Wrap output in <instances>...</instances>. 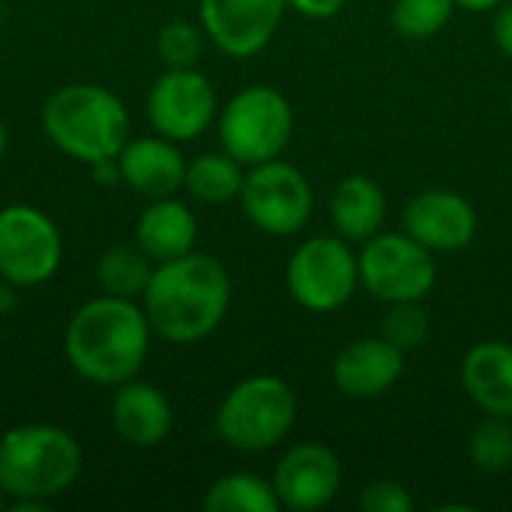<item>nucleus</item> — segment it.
<instances>
[{
  "instance_id": "29",
  "label": "nucleus",
  "mask_w": 512,
  "mask_h": 512,
  "mask_svg": "<svg viewBox=\"0 0 512 512\" xmlns=\"http://www.w3.org/2000/svg\"><path fill=\"white\" fill-rule=\"evenodd\" d=\"M348 0H288V6L294 12H300L303 18H312V21H327V18H336L342 9H345Z\"/></svg>"
},
{
  "instance_id": "5",
  "label": "nucleus",
  "mask_w": 512,
  "mask_h": 512,
  "mask_svg": "<svg viewBox=\"0 0 512 512\" xmlns=\"http://www.w3.org/2000/svg\"><path fill=\"white\" fill-rule=\"evenodd\" d=\"M297 420L294 390L273 375L240 381L216 414L219 438L237 453H264L288 438Z\"/></svg>"
},
{
  "instance_id": "17",
  "label": "nucleus",
  "mask_w": 512,
  "mask_h": 512,
  "mask_svg": "<svg viewBox=\"0 0 512 512\" xmlns=\"http://www.w3.org/2000/svg\"><path fill=\"white\" fill-rule=\"evenodd\" d=\"M120 177L147 198H168L186 183V159L171 138H135L117 156Z\"/></svg>"
},
{
  "instance_id": "16",
  "label": "nucleus",
  "mask_w": 512,
  "mask_h": 512,
  "mask_svg": "<svg viewBox=\"0 0 512 512\" xmlns=\"http://www.w3.org/2000/svg\"><path fill=\"white\" fill-rule=\"evenodd\" d=\"M111 426L114 432L135 450L159 447L174 426V411L165 393L147 381H123L117 384L111 402Z\"/></svg>"
},
{
  "instance_id": "6",
  "label": "nucleus",
  "mask_w": 512,
  "mask_h": 512,
  "mask_svg": "<svg viewBox=\"0 0 512 512\" xmlns=\"http://www.w3.org/2000/svg\"><path fill=\"white\" fill-rule=\"evenodd\" d=\"M294 135L291 102L264 84L246 87L228 99L219 114V141L240 165H261L279 159Z\"/></svg>"
},
{
  "instance_id": "3",
  "label": "nucleus",
  "mask_w": 512,
  "mask_h": 512,
  "mask_svg": "<svg viewBox=\"0 0 512 512\" xmlns=\"http://www.w3.org/2000/svg\"><path fill=\"white\" fill-rule=\"evenodd\" d=\"M42 129L57 150L93 165L126 147L129 111L117 93L99 84H66L42 105Z\"/></svg>"
},
{
  "instance_id": "21",
  "label": "nucleus",
  "mask_w": 512,
  "mask_h": 512,
  "mask_svg": "<svg viewBox=\"0 0 512 512\" xmlns=\"http://www.w3.org/2000/svg\"><path fill=\"white\" fill-rule=\"evenodd\" d=\"M243 168L228 153H201L186 162V189L201 204H228L240 198L243 189Z\"/></svg>"
},
{
  "instance_id": "32",
  "label": "nucleus",
  "mask_w": 512,
  "mask_h": 512,
  "mask_svg": "<svg viewBox=\"0 0 512 512\" xmlns=\"http://www.w3.org/2000/svg\"><path fill=\"white\" fill-rule=\"evenodd\" d=\"M501 3H507V0H456V6H462L468 12H489V9H498Z\"/></svg>"
},
{
  "instance_id": "23",
  "label": "nucleus",
  "mask_w": 512,
  "mask_h": 512,
  "mask_svg": "<svg viewBox=\"0 0 512 512\" xmlns=\"http://www.w3.org/2000/svg\"><path fill=\"white\" fill-rule=\"evenodd\" d=\"M96 276L105 294L114 297H141L150 276H153V264L150 255L135 243V246H111L99 264H96Z\"/></svg>"
},
{
  "instance_id": "20",
  "label": "nucleus",
  "mask_w": 512,
  "mask_h": 512,
  "mask_svg": "<svg viewBox=\"0 0 512 512\" xmlns=\"http://www.w3.org/2000/svg\"><path fill=\"white\" fill-rule=\"evenodd\" d=\"M384 219H387V195L372 177L351 174L333 189L330 222L342 240L366 243L375 234H381Z\"/></svg>"
},
{
  "instance_id": "9",
  "label": "nucleus",
  "mask_w": 512,
  "mask_h": 512,
  "mask_svg": "<svg viewBox=\"0 0 512 512\" xmlns=\"http://www.w3.org/2000/svg\"><path fill=\"white\" fill-rule=\"evenodd\" d=\"M240 207L258 231L270 237H294L309 225L315 195L300 168L282 159H270L252 165L246 174Z\"/></svg>"
},
{
  "instance_id": "18",
  "label": "nucleus",
  "mask_w": 512,
  "mask_h": 512,
  "mask_svg": "<svg viewBox=\"0 0 512 512\" xmlns=\"http://www.w3.org/2000/svg\"><path fill=\"white\" fill-rule=\"evenodd\" d=\"M462 384L483 414L512 420V345L480 342L465 354Z\"/></svg>"
},
{
  "instance_id": "7",
  "label": "nucleus",
  "mask_w": 512,
  "mask_h": 512,
  "mask_svg": "<svg viewBox=\"0 0 512 512\" xmlns=\"http://www.w3.org/2000/svg\"><path fill=\"white\" fill-rule=\"evenodd\" d=\"M360 285L381 303L423 300L438 282L435 252L411 234H375L357 255Z\"/></svg>"
},
{
  "instance_id": "26",
  "label": "nucleus",
  "mask_w": 512,
  "mask_h": 512,
  "mask_svg": "<svg viewBox=\"0 0 512 512\" xmlns=\"http://www.w3.org/2000/svg\"><path fill=\"white\" fill-rule=\"evenodd\" d=\"M390 345H396L402 354L417 351L429 339V315L420 306V300L390 303V312L384 315V333Z\"/></svg>"
},
{
  "instance_id": "14",
  "label": "nucleus",
  "mask_w": 512,
  "mask_h": 512,
  "mask_svg": "<svg viewBox=\"0 0 512 512\" xmlns=\"http://www.w3.org/2000/svg\"><path fill=\"white\" fill-rule=\"evenodd\" d=\"M405 234L432 249L435 255L459 252L471 246L477 234V210L471 201L450 189H426L405 204Z\"/></svg>"
},
{
  "instance_id": "25",
  "label": "nucleus",
  "mask_w": 512,
  "mask_h": 512,
  "mask_svg": "<svg viewBox=\"0 0 512 512\" xmlns=\"http://www.w3.org/2000/svg\"><path fill=\"white\" fill-rule=\"evenodd\" d=\"M456 12V0H396L393 27L405 39H432L438 36Z\"/></svg>"
},
{
  "instance_id": "12",
  "label": "nucleus",
  "mask_w": 512,
  "mask_h": 512,
  "mask_svg": "<svg viewBox=\"0 0 512 512\" xmlns=\"http://www.w3.org/2000/svg\"><path fill=\"white\" fill-rule=\"evenodd\" d=\"M288 0H201V27L219 51L246 60L270 45Z\"/></svg>"
},
{
  "instance_id": "31",
  "label": "nucleus",
  "mask_w": 512,
  "mask_h": 512,
  "mask_svg": "<svg viewBox=\"0 0 512 512\" xmlns=\"http://www.w3.org/2000/svg\"><path fill=\"white\" fill-rule=\"evenodd\" d=\"M90 171H93V180H96L99 186H114L117 180H123V177H120V162H117V156H114V159H99V162H93Z\"/></svg>"
},
{
  "instance_id": "30",
  "label": "nucleus",
  "mask_w": 512,
  "mask_h": 512,
  "mask_svg": "<svg viewBox=\"0 0 512 512\" xmlns=\"http://www.w3.org/2000/svg\"><path fill=\"white\" fill-rule=\"evenodd\" d=\"M492 36H495V45L501 48V54H507L512 60V0L498 6L495 21H492Z\"/></svg>"
},
{
  "instance_id": "10",
  "label": "nucleus",
  "mask_w": 512,
  "mask_h": 512,
  "mask_svg": "<svg viewBox=\"0 0 512 512\" xmlns=\"http://www.w3.org/2000/svg\"><path fill=\"white\" fill-rule=\"evenodd\" d=\"M63 261V240L51 216L30 204L0 210V279L15 288L48 282Z\"/></svg>"
},
{
  "instance_id": "13",
  "label": "nucleus",
  "mask_w": 512,
  "mask_h": 512,
  "mask_svg": "<svg viewBox=\"0 0 512 512\" xmlns=\"http://www.w3.org/2000/svg\"><path fill=\"white\" fill-rule=\"evenodd\" d=\"M273 489L285 510H321L342 489V462L318 441L294 444L276 465Z\"/></svg>"
},
{
  "instance_id": "27",
  "label": "nucleus",
  "mask_w": 512,
  "mask_h": 512,
  "mask_svg": "<svg viewBox=\"0 0 512 512\" xmlns=\"http://www.w3.org/2000/svg\"><path fill=\"white\" fill-rule=\"evenodd\" d=\"M204 36L189 21H168L156 36V54L168 69H192L201 60Z\"/></svg>"
},
{
  "instance_id": "35",
  "label": "nucleus",
  "mask_w": 512,
  "mask_h": 512,
  "mask_svg": "<svg viewBox=\"0 0 512 512\" xmlns=\"http://www.w3.org/2000/svg\"><path fill=\"white\" fill-rule=\"evenodd\" d=\"M510 105H512V87H510Z\"/></svg>"
},
{
  "instance_id": "8",
  "label": "nucleus",
  "mask_w": 512,
  "mask_h": 512,
  "mask_svg": "<svg viewBox=\"0 0 512 512\" xmlns=\"http://www.w3.org/2000/svg\"><path fill=\"white\" fill-rule=\"evenodd\" d=\"M288 294L306 312H336L342 309L357 285L360 267L357 255L348 249V240L336 237H312L297 246L285 270Z\"/></svg>"
},
{
  "instance_id": "22",
  "label": "nucleus",
  "mask_w": 512,
  "mask_h": 512,
  "mask_svg": "<svg viewBox=\"0 0 512 512\" xmlns=\"http://www.w3.org/2000/svg\"><path fill=\"white\" fill-rule=\"evenodd\" d=\"M201 507L207 512H276L279 495L273 483L258 474H225L207 492Z\"/></svg>"
},
{
  "instance_id": "24",
  "label": "nucleus",
  "mask_w": 512,
  "mask_h": 512,
  "mask_svg": "<svg viewBox=\"0 0 512 512\" xmlns=\"http://www.w3.org/2000/svg\"><path fill=\"white\" fill-rule=\"evenodd\" d=\"M468 456L474 462V468L480 474H504L512 468V423L507 417H492L486 414V420L471 432L468 441Z\"/></svg>"
},
{
  "instance_id": "1",
  "label": "nucleus",
  "mask_w": 512,
  "mask_h": 512,
  "mask_svg": "<svg viewBox=\"0 0 512 512\" xmlns=\"http://www.w3.org/2000/svg\"><path fill=\"white\" fill-rule=\"evenodd\" d=\"M150 330L174 345L207 339L231 309V276L213 255L189 252L153 267L141 294Z\"/></svg>"
},
{
  "instance_id": "36",
  "label": "nucleus",
  "mask_w": 512,
  "mask_h": 512,
  "mask_svg": "<svg viewBox=\"0 0 512 512\" xmlns=\"http://www.w3.org/2000/svg\"><path fill=\"white\" fill-rule=\"evenodd\" d=\"M0 291H3V288H0Z\"/></svg>"
},
{
  "instance_id": "4",
  "label": "nucleus",
  "mask_w": 512,
  "mask_h": 512,
  "mask_svg": "<svg viewBox=\"0 0 512 512\" xmlns=\"http://www.w3.org/2000/svg\"><path fill=\"white\" fill-rule=\"evenodd\" d=\"M84 456L78 441L45 423L15 426L0 438V489L12 501H51L81 474Z\"/></svg>"
},
{
  "instance_id": "19",
  "label": "nucleus",
  "mask_w": 512,
  "mask_h": 512,
  "mask_svg": "<svg viewBox=\"0 0 512 512\" xmlns=\"http://www.w3.org/2000/svg\"><path fill=\"white\" fill-rule=\"evenodd\" d=\"M198 240V222L189 204L168 198H153V204L144 207L135 225V243L150 255V261H174L180 255H189Z\"/></svg>"
},
{
  "instance_id": "15",
  "label": "nucleus",
  "mask_w": 512,
  "mask_h": 512,
  "mask_svg": "<svg viewBox=\"0 0 512 512\" xmlns=\"http://www.w3.org/2000/svg\"><path fill=\"white\" fill-rule=\"evenodd\" d=\"M405 372V354L384 336L357 339L333 360V384L348 399H378Z\"/></svg>"
},
{
  "instance_id": "33",
  "label": "nucleus",
  "mask_w": 512,
  "mask_h": 512,
  "mask_svg": "<svg viewBox=\"0 0 512 512\" xmlns=\"http://www.w3.org/2000/svg\"><path fill=\"white\" fill-rule=\"evenodd\" d=\"M6 141H9V135H6V123L0 120V159H3V153H6Z\"/></svg>"
},
{
  "instance_id": "28",
  "label": "nucleus",
  "mask_w": 512,
  "mask_h": 512,
  "mask_svg": "<svg viewBox=\"0 0 512 512\" xmlns=\"http://www.w3.org/2000/svg\"><path fill=\"white\" fill-rule=\"evenodd\" d=\"M360 510L366 512H411L414 510V498L411 492L396 483V480H375L369 483L360 498H357Z\"/></svg>"
},
{
  "instance_id": "11",
  "label": "nucleus",
  "mask_w": 512,
  "mask_h": 512,
  "mask_svg": "<svg viewBox=\"0 0 512 512\" xmlns=\"http://www.w3.org/2000/svg\"><path fill=\"white\" fill-rule=\"evenodd\" d=\"M216 117V90L204 72L168 69L156 78L147 96L150 126L171 141H195Z\"/></svg>"
},
{
  "instance_id": "34",
  "label": "nucleus",
  "mask_w": 512,
  "mask_h": 512,
  "mask_svg": "<svg viewBox=\"0 0 512 512\" xmlns=\"http://www.w3.org/2000/svg\"><path fill=\"white\" fill-rule=\"evenodd\" d=\"M6 507V495H3V489H0V510Z\"/></svg>"
},
{
  "instance_id": "2",
  "label": "nucleus",
  "mask_w": 512,
  "mask_h": 512,
  "mask_svg": "<svg viewBox=\"0 0 512 512\" xmlns=\"http://www.w3.org/2000/svg\"><path fill=\"white\" fill-rule=\"evenodd\" d=\"M150 321L129 297H96L66 327L69 366L90 384L117 387L138 375L150 351Z\"/></svg>"
}]
</instances>
